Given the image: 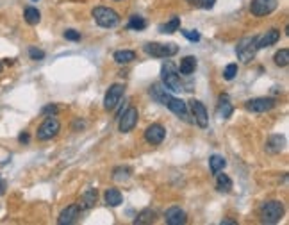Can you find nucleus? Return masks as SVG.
<instances>
[{
	"label": "nucleus",
	"mask_w": 289,
	"mask_h": 225,
	"mask_svg": "<svg viewBox=\"0 0 289 225\" xmlns=\"http://www.w3.org/2000/svg\"><path fill=\"white\" fill-rule=\"evenodd\" d=\"M150 95H152L154 100H157V102H161L163 105H166L173 115H177L184 122H189L186 102H182L181 99H175V97H171L170 93H166V89H163L161 84H152V86H150Z\"/></svg>",
	"instance_id": "nucleus-1"
},
{
	"label": "nucleus",
	"mask_w": 289,
	"mask_h": 225,
	"mask_svg": "<svg viewBox=\"0 0 289 225\" xmlns=\"http://www.w3.org/2000/svg\"><path fill=\"white\" fill-rule=\"evenodd\" d=\"M161 79H163L165 88L173 91V93H179V91L184 89V86H182V82H181V77H179V72H177L173 63L163 64V68H161Z\"/></svg>",
	"instance_id": "nucleus-2"
},
{
	"label": "nucleus",
	"mask_w": 289,
	"mask_h": 225,
	"mask_svg": "<svg viewBox=\"0 0 289 225\" xmlns=\"http://www.w3.org/2000/svg\"><path fill=\"white\" fill-rule=\"evenodd\" d=\"M257 41H259V36L243 38L241 41L238 43V47H236V56H238L239 61L250 63V61L255 58V54H257V50H259Z\"/></svg>",
	"instance_id": "nucleus-3"
},
{
	"label": "nucleus",
	"mask_w": 289,
	"mask_h": 225,
	"mask_svg": "<svg viewBox=\"0 0 289 225\" xmlns=\"http://www.w3.org/2000/svg\"><path fill=\"white\" fill-rule=\"evenodd\" d=\"M93 18L98 25L103 29H113L120 23V16L114 9L109 7H95L93 9Z\"/></svg>",
	"instance_id": "nucleus-4"
},
{
	"label": "nucleus",
	"mask_w": 289,
	"mask_h": 225,
	"mask_svg": "<svg viewBox=\"0 0 289 225\" xmlns=\"http://www.w3.org/2000/svg\"><path fill=\"white\" fill-rule=\"evenodd\" d=\"M284 215V205L279 200H269L261 207V218L264 224H277Z\"/></svg>",
	"instance_id": "nucleus-5"
},
{
	"label": "nucleus",
	"mask_w": 289,
	"mask_h": 225,
	"mask_svg": "<svg viewBox=\"0 0 289 225\" xmlns=\"http://www.w3.org/2000/svg\"><path fill=\"white\" fill-rule=\"evenodd\" d=\"M144 52L152 56V58H171L179 52V47L175 43H168V45H163V43H146L144 45Z\"/></svg>",
	"instance_id": "nucleus-6"
},
{
	"label": "nucleus",
	"mask_w": 289,
	"mask_h": 225,
	"mask_svg": "<svg viewBox=\"0 0 289 225\" xmlns=\"http://www.w3.org/2000/svg\"><path fill=\"white\" fill-rule=\"evenodd\" d=\"M59 129H61L59 122H57L54 116H48L47 120H45L41 125L38 127V134H36V136H38V140H40V142H48V140H52L54 136H57Z\"/></svg>",
	"instance_id": "nucleus-7"
},
{
	"label": "nucleus",
	"mask_w": 289,
	"mask_h": 225,
	"mask_svg": "<svg viewBox=\"0 0 289 225\" xmlns=\"http://www.w3.org/2000/svg\"><path fill=\"white\" fill-rule=\"evenodd\" d=\"M138 118H140V115H138V109H136V107H129L125 113H122V115H120V123H118L120 132L125 134V132L132 131L136 127V123H138Z\"/></svg>",
	"instance_id": "nucleus-8"
},
{
	"label": "nucleus",
	"mask_w": 289,
	"mask_h": 225,
	"mask_svg": "<svg viewBox=\"0 0 289 225\" xmlns=\"http://www.w3.org/2000/svg\"><path fill=\"white\" fill-rule=\"evenodd\" d=\"M124 86L122 84H113L111 88L107 89L105 93V99H103V107L107 111H113L116 105L120 104V99L124 97Z\"/></svg>",
	"instance_id": "nucleus-9"
},
{
	"label": "nucleus",
	"mask_w": 289,
	"mask_h": 225,
	"mask_svg": "<svg viewBox=\"0 0 289 225\" xmlns=\"http://www.w3.org/2000/svg\"><path fill=\"white\" fill-rule=\"evenodd\" d=\"M277 4H279L277 0H252L250 11L255 16H266V15H271L277 9Z\"/></svg>",
	"instance_id": "nucleus-10"
},
{
	"label": "nucleus",
	"mask_w": 289,
	"mask_h": 225,
	"mask_svg": "<svg viewBox=\"0 0 289 225\" xmlns=\"http://www.w3.org/2000/svg\"><path fill=\"white\" fill-rule=\"evenodd\" d=\"M275 107V100L269 97H259V99H252L247 102V109L252 113H266Z\"/></svg>",
	"instance_id": "nucleus-11"
},
{
	"label": "nucleus",
	"mask_w": 289,
	"mask_h": 225,
	"mask_svg": "<svg viewBox=\"0 0 289 225\" xmlns=\"http://www.w3.org/2000/svg\"><path fill=\"white\" fill-rule=\"evenodd\" d=\"M165 136H166L165 127L159 125V123H152V125L146 127V131H144V140H146L150 145H159V143H163Z\"/></svg>",
	"instance_id": "nucleus-12"
},
{
	"label": "nucleus",
	"mask_w": 289,
	"mask_h": 225,
	"mask_svg": "<svg viewBox=\"0 0 289 225\" xmlns=\"http://www.w3.org/2000/svg\"><path fill=\"white\" fill-rule=\"evenodd\" d=\"M189 105H191L193 116H195V122L198 123V127L206 129V127L209 125V116H207V111H206V107H204V104L193 99L191 102H189Z\"/></svg>",
	"instance_id": "nucleus-13"
},
{
	"label": "nucleus",
	"mask_w": 289,
	"mask_h": 225,
	"mask_svg": "<svg viewBox=\"0 0 289 225\" xmlns=\"http://www.w3.org/2000/svg\"><path fill=\"white\" fill-rule=\"evenodd\" d=\"M79 218H81V207H79L77 204H72V205H68L66 209L59 215V220L57 222L61 225H72V224H75Z\"/></svg>",
	"instance_id": "nucleus-14"
},
{
	"label": "nucleus",
	"mask_w": 289,
	"mask_h": 225,
	"mask_svg": "<svg viewBox=\"0 0 289 225\" xmlns=\"http://www.w3.org/2000/svg\"><path fill=\"white\" fill-rule=\"evenodd\" d=\"M165 220L168 225H184L187 222V216L181 207H170L166 211Z\"/></svg>",
	"instance_id": "nucleus-15"
},
{
	"label": "nucleus",
	"mask_w": 289,
	"mask_h": 225,
	"mask_svg": "<svg viewBox=\"0 0 289 225\" xmlns=\"http://www.w3.org/2000/svg\"><path fill=\"white\" fill-rule=\"evenodd\" d=\"M232 111H234V107H232V104H230L228 97L223 95L222 99H220V104H218V107H216V116L222 118V120H227V118H230Z\"/></svg>",
	"instance_id": "nucleus-16"
},
{
	"label": "nucleus",
	"mask_w": 289,
	"mask_h": 225,
	"mask_svg": "<svg viewBox=\"0 0 289 225\" xmlns=\"http://www.w3.org/2000/svg\"><path fill=\"white\" fill-rule=\"evenodd\" d=\"M98 199V193L97 189H88L86 193L81 197V200H79V207H81V211H86V209H91L95 205V202H97Z\"/></svg>",
	"instance_id": "nucleus-17"
},
{
	"label": "nucleus",
	"mask_w": 289,
	"mask_h": 225,
	"mask_svg": "<svg viewBox=\"0 0 289 225\" xmlns=\"http://www.w3.org/2000/svg\"><path fill=\"white\" fill-rule=\"evenodd\" d=\"M284 147H286V138L280 136V134L269 136L268 143H266V150H268L269 154H277V152H280Z\"/></svg>",
	"instance_id": "nucleus-18"
},
{
	"label": "nucleus",
	"mask_w": 289,
	"mask_h": 225,
	"mask_svg": "<svg viewBox=\"0 0 289 225\" xmlns=\"http://www.w3.org/2000/svg\"><path fill=\"white\" fill-rule=\"evenodd\" d=\"M279 38H280V32L277 31V29H271V31H268L266 34H264V36L259 38L257 47H259V48L269 47V45H273V43L279 41Z\"/></svg>",
	"instance_id": "nucleus-19"
},
{
	"label": "nucleus",
	"mask_w": 289,
	"mask_h": 225,
	"mask_svg": "<svg viewBox=\"0 0 289 225\" xmlns=\"http://www.w3.org/2000/svg\"><path fill=\"white\" fill-rule=\"evenodd\" d=\"M103 199H105V204H107V205H111V207H116V205L122 204L124 197H122V193H120V189L109 188V189H105V195H103Z\"/></svg>",
	"instance_id": "nucleus-20"
},
{
	"label": "nucleus",
	"mask_w": 289,
	"mask_h": 225,
	"mask_svg": "<svg viewBox=\"0 0 289 225\" xmlns=\"http://www.w3.org/2000/svg\"><path fill=\"white\" fill-rule=\"evenodd\" d=\"M216 189L222 193H230L232 191V181L225 173H216Z\"/></svg>",
	"instance_id": "nucleus-21"
},
{
	"label": "nucleus",
	"mask_w": 289,
	"mask_h": 225,
	"mask_svg": "<svg viewBox=\"0 0 289 225\" xmlns=\"http://www.w3.org/2000/svg\"><path fill=\"white\" fill-rule=\"evenodd\" d=\"M182 75H191L193 72L196 70V59L193 56H187L181 61V66H179Z\"/></svg>",
	"instance_id": "nucleus-22"
},
{
	"label": "nucleus",
	"mask_w": 289,
	"mask_h": 225,
	"mask_svg": "<svg viewBox=\"0 0 289 225\" xmlns=\"http://www.w3.org/2000/svg\"><path fill=\"white\" fill-rule=\"evenodd\" d=\"M136 59V52L132 50H118V52H114V61L118 64H127L130 61H134Z\"/></svg>",
	"instance_id": "nucleus-23"
},
{
	"label": "nucleus",
	"mask_w": 289,
	"mask_h": 225,
	"mask_svg": "<svg viewBox=\"0 0 289 225\" xmlns=\"http://www.w3.org/2000/svg\"><path fill=\"white\" fill-rule=\"evenodd\" d=\"M209 166H211V172L212 173H218V172H222L223 168L227 166V161H225V157L222 156H211L209 157Z\"/></svg>",
	"instance_id": "nucleus-24"
},
{
	"label": "nucleus",
	"mask_w": 289,
	"mask_h": 225,
	"mask_svg": "<svg viewBox=\"0 0 289 225\" xmlns=\"http://www.w3.org/2000/svg\"><path fill=\"white\" fill-rule=\"evenodd\" d=\"M23 18H25V21L29 25H36V23H40V20H41V13H40L36 7H27L25 13H23Z\"/></svg>",
	"instance_id": "nucleus-25"
},
{
	"label": "nucleus",
	"mask_w": 289,
	"mask_h": 225,
	"mask_svg": "<svg viewBox=\"0 0 289 225\" xmlns=\"http://www.w3.org/2000/svg\"><path fill=\"white\" fill-rule=\"evenodd\" d=\"M155 222V213L152 209H144L141 211L140 215H138V218L134 220V224L141 225V224H154Z\"/></svg>",
	"instance_id": "nucleus-26"
},
{
	"label": "nucleus",
	"mask_w": 289,
	"mask_h": 225,
	"mask_svg": "<svg viewBox=\"0 0 289 225\" xmlns=\"http://www.w3.org/2000/svg\"><path fill=\"white\" fill-rule=\"evenodd\" d=\"M179 27H181V20H179V18H171L168 23H165V25L159 27V31L165 32V34H171V32H175Z\"/></svg>",
	"instance_id": "nucleus-27"
},
{
	"label": "nucleus",
	"mask_w": 289,
	"mask_h": 225,
	"mask_svg": "<svg viewBox=\"0 0 289 225\" xmlns=\"http://www.w3.org/2000/svg\"><path fill=\"white\" fill-rule=\"evenodd\" d=\"M275 64H277V66H288L289 64V50L288 48H282L280 52L275 54Z\"/></svg>",
	"instance_id": "nucleus-28"
},
{
	"label": "nucleus",
	"mask_w": 289,
	"mask_h": 225,
	"mask_svg": "<svg viewBox=\"0 0 289 225\" xmlns=\"http://www.w3.org/2000/svg\"><path fill=\"white\" fill-rule=\"evenodd\" d=\"M146 27V21L141 16H132L129 20V29H134V31H143Z\"/></svg>",
	"instance_id": "nucleus-29"
},
{
	"label": "nucleus",
	"mask_w": 289,
	"mask_h": 225,
	"mask_svg": "<svg viewBox=\"0 0 289 225\" xmlns=\"http://www.w3.org/2000/svg\"><path fill=\"white\" fill-rule=\"evenodd\" d=\"M187 2L195 7H202V9H212L216 4V0H187Z\"/></svg>",
	"instance_id": "nucleus-30"
},
{
	"label": "nucleus",
	"mask_w": 289,
	"mask_h": 225,
	"mask_svg": "<svg viewBox=\"0 0 289 225\" xmlns=\"http://www.w3.org/2000/svg\"><path fill=\"white\" fill-rule=\"evenodd\" d=\"M238 75V64H228L227 68H225V72H223V77H225V81H232L234 77Z\"/></svg>",
	"instance_id": "nucleus-31"
},
{
	"label": "nucleus",
	"mask_w": 289,
	"mask_h": 225,
	"mask_svg": "<svg viewBox=\"0 0 289 225\" xmlns=\"http://www.w3.org/2000/svg\"><path fill=\"white\" fill-rule=\"evenodd\" d=\"M182 36L186 38V40H189V41H200V34H198V31H186V29H182Z\"/></svg>",
	"instance_id": "nucleus-32"
},
{
	"label": "nucleus",
	"mask_w": 289,
	"mask_h": 225,
	"mask_svg": "<svg viewBox=\"0 0 289 225\" xmlns=\"http://www.w3.org/2000/svg\"><path fill=\"white\" fill-rule=\"evenodd\" d=\"M29 56H31V59H34V61H41V59L45 58V52L36 47H31L29 48Z\"/></svg>",
	"instance_id": "nucleus-33"
},
{
	"label": "nucleus",
	"mask_w": 289,
	"mask_h": 225,
	"mask_svg": "<svg viewBox=\"0 0 289 225\" xmlns=\"http://www.w3.org/2000/svg\"><path fill=\"white\" fill-rule=\"evenodd\" d=\"M64 38L70 40V41H79V40H81V32L73 31V29H68V31H64Z\"/></svg>",
	"instance_id": "nucleus-34"
},
{
	"label": "nucleus",
	"mask_w": 289,
	"mask_h": 225,
	"mask_svg": "<svg viewBox=\"0 0 289 225\" xmlns=\"http://www.w3.org/2000/svg\"><path fill=\"white\" fill-rule=\"evenodd\" d=\"M41 113H43V115H56V113H57V107H56V105H47V107H43V111H41Z\"/></svg>",
	"instance_id": "nucleus-35"
},
{
	"label": "nucleus",
	"mask_w": 289,
	"mask_h": 225,
	"mask_svg": "<svg viewBox=\"0 0 289 225\" xmlns=\"http://www.w3.org/2000/svg\"><path fill=\"white\" fill-rule=\"evenodd\" d=\"M20 142L21 143H29V134H27V132H23V134L20 136Z\"/></svg>",
	"instance_id": "nucleus-36"
},
{
	"label": "nucleus",
	"mask_w": 289,
	"mask_h": 225,
	"mask_svg": "<svg viewBox=\"0 0 289 225\" xmlns=\"http://www.w3.org/2000/svg\"><path fill=\"white\" fill-rule=\"evenodd\" d=\"M4 189H5V184H4V181H2V177H0V195L4 193Z\"/></svg>",
	"instance_id": "nucleus-37"
},
{
	"label": "nucleus",
	"mask_w": 289,
	"mask_h": 225,
	"mask_svg": "<svg viewBox=\"0 0 289 225\" xmlns=\"http://www.w3.org/2000/svg\"><path fill=\"white\" fill-rule=\"evenodd\" d=\"M222 224H225V225H232V224H236V222H232V220H223Z\"/></svg>",
	"instance_id": "nucleus-38"
},
{
	"label": "nucleus",
	"mask_w": 289,
	"mask_h": 225,
	"mask_svg": "<svg viewBox=\"0 0 289 225\" xmlns=\"http://www.w3.org/2000/svg\"><path fill=\"white\" fill-rule=\"evenodd\" d=\"M2 68H4V66H2V63H0V72H2Z\"/></svg>",
	"instance_id": "nucleus-39"
},
{
	"label": "nucleus",
	"mask_w": 289,
	"mask_h": 225,
	"mask_svg": "<svg viewBox=\"0 0 289 225\" xmlns=\"http://www.w3.org/2000/svg\"><path fill=\"white\" fill-rule=\"evenodd\" d=\"M34 2H38V0H34Z\"/></svg>",
	"instance_id": "nucleus-40"
}]
</instances>
